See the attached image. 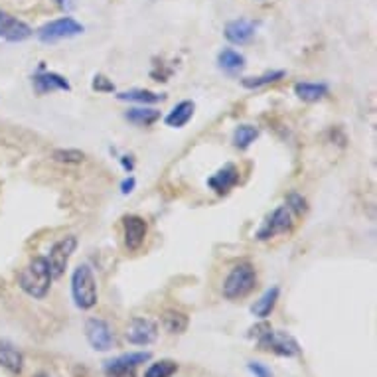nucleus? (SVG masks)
Returning <instances> with one entry per match:
<instances>
[{
	"label": "nucleus",
	"mask_w": 377,
	"mask_h": 377,
	"mask_svg": "<svg viewBox=\"0 0 377 377\" xmlns=\"http://www.w3.org/2000/svg\"><path fill=\"white\" fill-rule=\"evenodd\" d=\"M78 249V237L76 235H66L61 237L59 241H56L49 249V255L46 257L49 263V269H52V277L54 279H59L64 273H66V267H68L71 255Z\"/></svg>",
	"instance_id": "nucleus-6"
},
{
	"label": "nucleus",
	"mask_w": 377,
	"mask_h": 377,
	"mask_svg": "<svg viewBox=\"0 0 377 377\" xmlns=\"http://www.w3.org/2000/svg\"><path fill=\"white\" fill-rule=\"evenodd\" d=\"M119 101H128V103H138V105H155L158 101H162L164 97L158 95L155 91L148 89H131V91H123L116 95Z\"/></svg>",
	"instance_id": "nucleus-21"
},
{
	"label": "nucleus",
	"mask_w": 377,
	"mask_h": 377,
	"mask_svg": "<svg viewBox=\"0 0 377 377\" xmlns=\"http://www.w3.org/2000/svg\"><path fill=\"white\" fill-rule=\"evenodd\" d=\"M71 297L81 310L93 309L97 304V282L93 269L89 265H79L71 275Z\"/></svg>",
	"instance_id": "nucleus-3"
},
{
	"label": "nucleus",
	"mask_w": 377,
	"mask_h": 377,
	"mask_svg": "<svg viewBox=\"0 0 377 377\" xmlns=\"http://www.w3.org/2000/svg\"><path fill=\"white\" fill-rule=\"evenodd\" d=\"M279 294H281L279 287H271L269 290H265L261 299L255 300V304L251 306L253 316H257V318H267V316H271V312L275 310V306H277Z\"/></svg>",
	"instance_id": "nucleus-17"
},
{
	"label": "nucleus",
	"mask_w": 377,
	"mask_h": 377,
	"mask_svg": "<svg viewBox=\"0 0 377 377\" xmlns=\"http://www.w3.org/2000/svg\"><path fill=\"white\" fill-rule=\"evenodd\" d=\"M32 85L38 95H48L54 91H69L71 89L68 79L61 78L59 73H54V71H46L44 68H40L32 76Z\"/></svg>",
	"instance_id": "nucleus-12"
},
{
	"label": "nucleus",
	"mask_w": 377,
	"mask_h": 377,
	"mask_svg": "<svg viewBox=\"0 0 377 377\" xmlns=\"http://www.w3.org/2000/svg\"><path fill=\"white\" fill-rule=\"evenodd\" d=\"M255 287H257V271L251 263L243 261L229 271L227 279L223 281L222 292L227 300H241Z\"/></svg>",
	"instance_id": "nucleus-2"
},
{
	"label": "nucleus",
	"mask_w": 377,
	"mask_h": 377,
	"mask_svg": "<svg viewBox=\"0 0 377 377\" xmlns=\"http://www.w3.org/2000/svg\"><path fill=\"white\" fill-rule=\"evenodd\" d=\"M292 212H290L287 205H279L277 210H273L267 220L263 222V225L257 232V239L259 241H269L275 235H281L292 229Z\"/></svg>",
	"instance_id": "nucleus-8"
},
{
	"label": "nucleus",
	"mask_w": 377,
	"mask_h": 377,
	"mask_svg": "<svg viewBox=\"0 0 377 377\" xmlns=\"http://www.w3.org/2000/svg\"><path fill=\"white\" fill-rule=\"evenodd\" d=\"M285 78V71L282 69H277V71H267L263 76H257V78H243L241 85L245 89H261L265 85H271V83H277Z\"/></svg>",
	"instance_id": "nucleus-24"
},
{
	"label": "nucleus",
	"mask_w": 377,
	"mask_h": 377,
	"mask_svg": "<svg viewBox=\"0 0 377 377\" xmlns=\"http://www.w3.org/2000/svg\"><path fill=\"white\" fill-rule=\"evenodd\" d=\"M85 158V155L81 150H76V148H59L54 152V160H58L61 164H78Z\"/></svg>",
	"instance_id": "nucleus-27"
},
{
	"label": "nucleus",
	"mask_w": 377,
	"mask_h": 377,
	"mask_svg": "<svg viewBox=\"0 0 377 377\" xmlns=\"http://www.w3.org/2000/svg\"><path fill=\"white\" fill-rule=\"evenodd\" d=\"M125 119L128 123H133V125L148 126L155 125L156 121L160 119V111L148 109V107H136V109H128V111H126Z\"/></svg>",
	"instance_id": "nucleus-22"
},
{
	"label": "nucleus",
	"mask_w": 377,
	"mask_h": 377,
	"mask_svg": "<svg viewBox=\"0 0 377 377\" xmlns=\"http://www.w3.org/2000/svg\"><path fill=\"white\" fill-rule=\"evenodd\" d=\"M52 269H49V263L46 257H34L32 261L22 269L18 277L20 289L28 294L30 299H44L49 292L52 287Z\"/></svg>",
	"instance_id": "nucleus-1"
},
{
	"label": "nucleus",
	"mask_w": 377,
	"mask_h": 377,
	"mask_svg": "<svg viewBox=\"0 0 377 377\" xmlns=\"http://www.w3.org/2000/svg\"><path fill=\"white\" fill-rule=\"evenodd\" d=\"M178 371V364L172 359H160L156 364H150L145 371V377H172Z\"/></svg>",
	"instance_id": "nucleus-26"
},
{
	"label": "nucleus",
	"mask_w": 377,
	"mask_h": 377,
	"mask_svg": "<svg viewBox=\"0 0 377 377\" xmlns=\"http://www.w3.org/2000/svg\"><path fill=\"white\" fill-rule=\"evenodd\" d=\"M83 24H79L78 20L71 16H61V18L49 20L48 24H44L36 32V36L42 44H58L61 40L78 38L83 34Z\"/></svg>",
	"instance_id": "nucleus-5"
},
{
	"label": "nucleus",
	"mask_w": 377,
	"mask_h": 377,
	"mask_svg": "<svg viewBox=\"0 0 377 377\" xmlns=\"http://www.w3.org/2000/svg\"><path fill=\"white\" fill-rule=\"evenodd\" d=\"M0 368L8 369L10 373H20L24 369L22 354L8 344H0Z\"/></svg>",
	"instance_id": "nucleus-20"
},
{
	"label": "nucleus",
	"mask_w": 377,
	"mask_h": 377,
	"mask_svg": "<svg viewBox=\"0 0 377 377\" xmlns=\"http://www.w3.org/2000/svg\"><path fill=\"white\" fill-rule=\"evenodd\" d=\"M34 377H49V376H46V373H38V376H34Z\"/></svg>",
	"instance_id": "nucleus-33"
},
{
	"label": "nucleus",
	"mask_w": 377,
	"mask_h": 377,
	"mask_svg": "<svg viewBox=\"0 0 377 377\" xmlns=\"http://www.w3.org/2000/svg\"><path fill=\"white\" fill-rule=\"evenodd\" d=\"M123 232H125V245L128 251H138L145 243L146 222L140 215H125L123 217Z\"/></svg>",
	"instance_id": "nucleus-13"
},
{
	"label": "nucleus",
	"mask_w": 377,
	"mask_h": 377,
	"mask_svg": "<svg viewBox=\"0 0 377 377\" xmlns=\"http://www.w3.org/2000/svg\"><path fill=\"white\" fill-rule=\"evenodd\" d=\"M162 326L170 334H182L188 328V318H186V314H182V312L168 310V312H164V316H162Z\"/></svg>",
	"instance_id": "nucleus-25"
},
{
	"label": "nucleus",
	"mask_w": 377,
	"mask_h": 377,
	"mask_svg": "<svg viewBox=\"0 0 377 377\" xmlns=\"http://www.w3.org/2000/svg\"><path fill=\"white\" fill-rule=\"evenodd\" d=\"M255 32H257V24L247 18L232 20V22L225 24V30H223V34H225L227 42H232L235 46L249 44L253 40V36H255Z\"/></svg>",
	"instance_id": "nucleus-14"
},
{
	"label": "nucleus",
	"mask_w": 377,
	"mask_h": 377,
	"mask_svg": "<svg viewBox=\"0 0 377 377\" xmlns=\"http://www.w3.org/2000/svg\"><path fill=\"white\" fill-rule=\"evenodd\" d=\"M217 68L223 69L225 73H237L245 68V56L233 48L222 49L217 54Z\"/></svg>",
	"instance_id": "nucleus-18"
},
{
	"label": "nucleus",
	"mask_w": 377,
	"mask_h": 377,
	"mask_svg": "<svg viewBox=\"0 0 377 377\" xmlns=\"http://www.w3.org/2000/svg\"><path fill=\"white\" fill-rule=\"evenodd\" d=\"M193 109H196V105H193L192 101H182V103H178V105L166 115V125L172 126V128H182V126H186L188 123H190V119L193 116Z\"/></svg>",
	"instance_id": "nucleus-19"
},
{
	"label": "nucleus",
	"mask_w": 377,
	"mask_h": 377,
	"mask_svg": "<svg viewBox=\"0 0 377 377\" xmlns=\"http://www.w3.org/2000/svg\"><path fill=\"white\" fill-rule=\"evenodd\" d=\"M91 88L95 89V91H101V93H113V91H115V85H113L105 76H95Z\"/></svg>",
	"instance_id": "nucleus-29"
},
{
	"label": "nucleus",
	"mask_w": 377,
	"mask_h": 377,
	"mask_svg": "<svg viewBox=\"0 0 377 377\" xmlns=\"http://www.w3.org/2000/svg\"><path fill=\"white\" fill-rule=\"evenodd\" d=\"M287 208H289L290 212L294 213H304L306 212V200L300 196V193H289V198H287Z\"/></svg>",
	"instance_id": "nucleus-28"
},
{
	"label": "nucleus",
	"mask_w": 377,
	"mask_h": 377,
	"mask_svg": "<svg viewBox=\"0 0 377 377\" xmlns=\"http://www.w3.org/2000/svg\"><path fill=\"white\" fill-rule=\"evenodd\" d=\"M85 336H88L89 346L97 352H109L115 344L111 326L101 318H89L85 322Z\"/></svg>",
	"instance_id": "nucleus-9"
},
{
	"label": "nucleus",
	"mask_w": 377,
	"mask_h": 377,
	"mask_svg": "<svg viewBox=\"0 0 377 377\" xmlns=\"http://www.w3.org/2000/svg\"><path fill=\"white\" fill-rule=\"evenodd\" d=\"M30 36H32V28L24 20H18L8 12L0 10V40L16 44V42L28 40Z\"/></svg>",
	"instance_id": "nucleus-10"
},
{
	"label": "nucleus",
	"mask_w": 377,
	"mask_h": 377,
	"mask_svg": "<svg viewBox=\"0 0 377 377\" xmlns=\"http://www.w3.org/2000/svg\"><path fill=\"white\" fill-rule=\"evenodd\" d=\"M330 88L326 83H312V81H299L294 85V93L299 99L306 101V103H316L320 99L328 95Z\"/></svg>",
	"instance_id": "nucleus-16"
},
{
	"label": "nucleus",
	"mask_w": 377,
	"mask_h": 377,
	"mask_svg": "<svg viewBox=\"0 0 377 377\" xmlns=\"http://www.w3.org/2000/svg\"><path fill=\"white\" fill-rule=\"evenodd\" d=\"M257 346H259V349L273 352L281 358H294L300 354L299 342L290 334L281 332V330H271L269 326L265 328V332L257 334Z\"/></svg>",
	"instance_id": "nucleus-4"
},
{
	"label": "nucleus",
	"mask_w": 377,
	"mask_h": 377,
	"mask_svg": "<svg viewBox=\"0 0 377 377\" xmlns=\"http://www.w3.org/2000/svg\"><path fill=\"white\" fill-rule=\"evenodd\" d=\"M125 338L128 340V344L148 346L158 338V326H156V322L148 318H133L126 328Z\"/></svg>",
	"instance_id": "nucleus-11"
},
{
	"label": "nucleus",
	"mask_w": 377,
	"mask_h": 377,
	"mask_svg": "<svg viewBox=\"0 0 377 377\" xmlns=\"http://www.w3.org/2000/svg\"><path fill=\"white\" fill-rule=\"evenodd\" d=\"M54 2H56V4H59V6H66V2H68V0H54Z\"/></svg>",
	"instance_id": "nucleus-32"
},
{
	"label": "nucleus",
	"mask_w": 377,
	"mask_h": 377,
	"mask_svg": "<svg viewBox=\"0 0 377 377\" xmlns=\"http://www.w3.org/2000/svg\"><path fill=\"white\" fill-rule=\"evenodd\" d=\"M247 369L251 371L253 377H273V371L267 366H263L259 361H249Z\"/></svg>",
	"instance_id": "nucleus-30"
},
{
	"label": "nucleus",
	"mask_w": 377,
	"mask_h": 377,
	"mask_svg": "<svg viewBox=\"0 0 377 377\" xmlns=\"http://www.w3.org/2000/svg\"><path fill=\"white\" fill-rule=\"evenodd\" d=\"M237 182H239V170L235 164L222 166L215 174L208 178L210 190H213L217 196H225L232 188H235Z\"/></svg>",
	"instance_id": "nucleus-15"
},
{
	"label": "nucleus",
	"mask_w": 377,
	"mask_h": 377,
	"mask_svg": "<svg viewBox=\"0 0 377 377\" xmlns=\"http://www.w3.org/2000/svg\"><path fill=\"white\" fill-rule=\"evenodd\" d=\"M150 359V352H128L105 361L107 377H136V368Z\"/></svg>",
	"instance_id": "nucleus-7"
},
{
	"label": "nucleus",
	"mask_w": 377,
	"mask_h": 377,
	"mask_svg": "<svg viewBox=\"0 0 377 377\" xmlns=\"http://www.w3.org/2000/svg\"><path fill=\"white\" fill-rule=\"evenodd\" d=\"M259 138V128L253 125H239L233 133V146L239 150H247Z\"/></svg>",
	"instance_id": "nucleus-23"
},
{
	"label": "nucleus",
	"mask_w": 377,
	"mask_h": 377,
	"mask_svg": "<svg viewBox=\"0 0 377 377\" xmlns=\"http://www.w3.org/2000/svg\"><path fill=\"white\" fill-rule=\"evenodd\" d=\"M135 186H136V180L133 178V176H128V178H125V180H123V184H121V192L131 193L133 190H135Z\"/></svg>",
	"instance_id": "nucleus-31"
}]
</instances>
